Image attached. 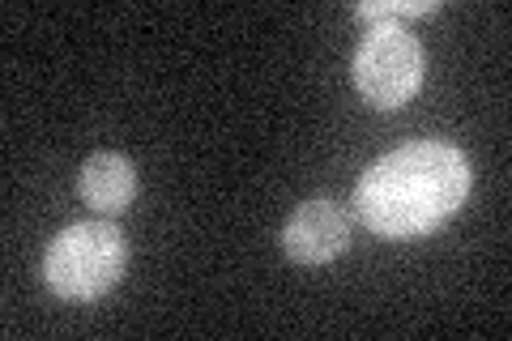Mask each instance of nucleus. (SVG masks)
<instances>
[{
  "mask_svg": "<svg viewBox=\"0 0 512 341\" xmlns=\"http://www.w3.org/2000/svg\"><path fill=\"white\" fill-rule=\"evenodd\" d=\"M470 197V158L444 141H414L376 158L355 184L359 218L384 239L436 231Z\"/></svg>",
  "mask_w": 512,
  "mask_h": 341,
  "instance_id": "nucleus-1",
  "label": "nucleus"
},
{
  "mask_svg": "<svg viewBox=\"0 0 512 341\" xmlns=\"http://www.w3.org/2000/svg\"><path fill=\"white\" fill-rule=\"evenodd\" d=\"M440 5L436 0H384V5H355L359 18H372V22H402V18H427V13H436Z\"/></svg>",
  "mask_w": 512,
  "mask_h": 341,
  "instance_id": "nucleus-6",
  "label": "nucleus"
},
{
  "mask_svg": "<svg viewBox=\"0 0 512 341\" xmlns=\"http://www.w3.org/2000/svg\"><path fill=\"white\" fill-rule=\"evenodd\" d=\"M128 243L111 222H73L52 239L43 256V278L60 299L90 303L124 278Z\"/></svg>",
  "mask_w": 512,
  "mask_h": 341,
  "instance_id": "nucleus-2",
  "label": "nucleus"
},
{
  "mask_svg": "<svg viewBox=\"0 0 512 341\" xmlns=\"http://www.w3.org/2000/svg\"><path fill=\"white\" fill-rule=\"evenodd\" d=\"M423 86V47L402 22H376L355 52V90L376 111L406 107Z\"/></svg>",
  "mask_w": 512,
  "mask_h": 341,
  "instance_id": "nucleus-3",
  "label": "nucleus"
},
{
  "mask_svg": "<svg viewBox=\"0 0 512 341\" xmlns=\"http://www.w3.org/2000/svg\"><path fill=\"white\" fill-rule=\"evenodd\" d=\"M350 243V218L333 201H303L282 226V252L295 265H329Z\"/></svg>",
  "mask_w": 512,
  "mask_h": 341,
  "instance_id": "nucleus-4",
  "label": "nucleus"
},
{
  "mask_svg": "<svg viewBox=\"0 0 512 341\" xmlns=\"http://www.w3.org/2000/svg\"><path fill=\"white\" fill-rule=\"evenodd\" d=\"M77 192L90 209L99 214H124L128 205L137 197V167L128 154H116V150H99L86 158L82 175H77Z\"/></svg>",
  "mask_w": 512,
  "mask_h": 341,
  "instance_id": "nucleus-5",
  "label": "nucleus"
}]
</instances>
